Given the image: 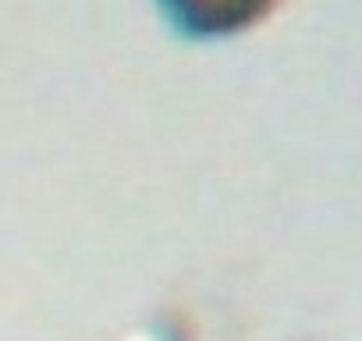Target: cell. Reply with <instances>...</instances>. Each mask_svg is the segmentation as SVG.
I'll use <instances>...</instances> for the list:
<instances>
[{
    "label": "cell",
    "mask_w": 362,
    "mask_h": 341,
    "mask_svg": "<svg viewBox=\"0 0 362 341\" xmlns=\"http://www.w3.org/2000/svg\"><path fill=\"white\" fill-rule=\"evenodd\" d=\"M156 4L181 36L224 40L270 18L281 0H156Z\"/></svg>",
    "instance_id": "cell-1"
}]
</instances>
